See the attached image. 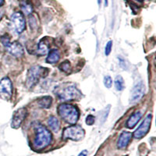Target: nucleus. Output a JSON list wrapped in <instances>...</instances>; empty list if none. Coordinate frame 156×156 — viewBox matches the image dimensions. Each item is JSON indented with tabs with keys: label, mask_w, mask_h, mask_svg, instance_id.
<instances>
[{
	"label": "nucleus",
	"mask_w": 156,
	"mask_h": 156,
	"mask_svg": "<svg viewBox=\"0 0 156 156\" xmlns=\"http://www.w3.org/2000/svg\"><path fill=\"white\" fill-rule=\"evenodd\" d=\"M54 94L62 101H73L81 97V92L71 83H62L57 85L53 90Z\"/></svg>",
	"instance_id": "nucleus-1"
},
{
	"label": "nucleus",
	"mask_w": 156,
	"mask_h": 156,
	"mask_svg": "<svg viewBox=\"0 0 156 156\" xmlns=\"http://www.w3.org/2000/svg\"><path fill=\"white\" fill-rule=\"evenodd\" d=\"M51 141V133L43 125L37 123L34 126V139L33 146L37 150L48 147Z\"/></svg>",
	"instance_id": "nucleus-2"
},
{
	"label": "nucleus",
	"mask_w": 156,
	"mask_h": 156,
	"mask_svg": "<svg viewBox=\"0 0 156 156\" xmlns=\"http://www.w3.org/2000/svg\"><path fill=\"white\" fill-rule=\"evenodd\" d=\"M58 113L65 122L69 124H75L80 115L78 108L68 103H62L58 105Z\"/></svg>",
	"instance_id": "nucleus-3"
},
{
	"label": "nucleus",
	"mask_w": 156,
	"mask_h": 156,
	"mask_svg": "<svg viewBox=\"0 0 156 156\" xmlns=\"http://www.w3.org/2000/svg\"><path fill=\"white\" fill-rule=\"evenodd\" d=\"M48 69L40 66H34L30 68L27 72L26 79V86L28 88H32L37 83L40 79L45 77L48 74Z\"/></svg>",
	"instance_id": "nucleus-4"
},
{
	"label": "nucleus",
	"mask_w": 156,
	"mask_h": 156,
	"mask_svg": "<svg viewBox=\"0 0 156 156\" xmlns=\"http://www.w3.org/2000/svg\"><path fill=\"white\" fill-rule=\"evenodd\" d=\"M85 134L84 129L80 126H71L65 128L62 133V138L64 140H69L78 141L83 138Z\"/></svg>",
	"instance_id": "nucleus-5"
},
{
	"label": "nucleus",
	"mask_w": 156,
	"mask_h": 156,
	"mask_svg": "<svg viewBox=\"0 0 156 156\" xmlns=\"http://www.w3.org/2000/svg\"><path fill=\"white\" fill-rule=\"evenodd\" d=\"M11 25L12 28L17 34H21L25 30L26 27V22L23 15L20 12H16L12 14L10 17Z\"/></svg>",
	"instance_id": "nucleus-6"
},
{
	"label": "nucleus",
	"mask_w": 156,
	"mask_h": 156,
	"mask_svg": "<svg viewBox=\"0 0 156 156\" xmlns=\"http://www.w3.org/2000/svg\"><path fill=\"white\" fill-rule=\"evenodd\" d=\"M12 94V85L10 79L7 76L0 80V98L4 100H9Z\"/></svg>",
	"instance_id": "nucleus-7"
},
{
	"label": "nucleus",
	"mask_w": 156,
	"mask_h": 156,
	"mask_svg": "<svg viewBox=\"0 0 156 156\" xmlns=\"http://www.w3.org/2000/svg\"><path fill=\"white\" fill-rule=\"evenodd\" d=\"M151 119H152V115L151 114H148L145 117V119H144V121L141 122V124L138 126V128L133 133L134 138L140 139L142 137H144L148 133L150 127H151Z\"/></svg>",
	"instance_id": "nucleus-8"
},
{
	"label": "nucleus",
	"mask_w": 156,
	"mask_h": 156,
	"mask_svg": "<svg viewBox=\"0 0 156 156\" xmlns=\"http://www.w3.org/2000/svg\"><path fill=\"white\" fill-rule=\"evenodd\" d=\"M27 115V111L25 108H20L16 110L12 117V122H11V126L14 129H18L21 126L22 122H23L24 119Z\"/></svg>",
	"instance_id": "nucleus-9"
},
{
	"label": "nucleus",
	"mask_w": 156,
	"mask_h": 156,
	"mask_svg": "<svg viewBox=\"0 0 156 156\" xmlns=\"http://www.w3.org/2000/svg\"><path fill=\"white\" fill-rule=\"evenodd\" d=\"M145 86L143 82H138L133 86L130 94V102L136 103L141 99L144 94Z\"/></svg>",
	"instance_id": "nucleus-10"
},
{
	"label": "nucleus",
	"mask_w": 156,
	"mask_h": 156,
	"mask_svg": "<svg viewBox=\"0 0 156 156\" xmlns=\"http://www.w3.org/2000/svg\"><path fill=\"white\" fill-rule=\"evenodd\" d=\"M6 49L8 50L9 53L12 55L13 56L16 57V58H20L24 53V49H23V46L21 45L20 43L18 41H12V42H9V44L6 45Z\"/></svg>",
	"instance_id": "nucleus-11"
},
{
	"label": "nucleus",
	"mask_w": 156,
	"mask_h": 156,
	"mask_svg": "<svg viewBox=\"0 0 156 156\" xmlns=\"http://www.w3.org/2000/svg\"><path fill=\"white\" fill-rule=\"evenodd\" d=\"M132 136H133V134L130 132H122L119 136L118 142H117V147L120 149L125 148L131 140Z\"/></svg>",
	"instance_id": "nucleus-12"
},
{
	"label": "nucleus",
	"mask_w": 156,
	"mask_h": 156,
	"mask_svg": "<svg viewBox=\"0 0 156 156\" xmlns=\"http://www.w3.org/2000/svg\"><path fill=\"white\" fill-rule=\"evenodd\" d=\"M48 44H49V41L47 39V37H44V38L43 37L37 44V53L40 55H45L49 49Z\"/></svg>",
	"instance_id": "nucleus-13"
},
{
	"label": "nucleus",
	"mask_w": 156,
	"mask_h": 156,
	"mask_svg": "<svg viewBox=\"0 0 156 156\" xmlns=\"http://www.w3.org/2000/svg\"><path fill=\"white\" fill-rule=\"evenodd\" d=\"M142 116V114L140 111H136L135 112L133 115H131L129 116V118L128 119L127 122H126V126L129 129H132V128L134 127L137 122H139V120L140 119Z\"/></svg>",
	"instance_id": "nucleus-14"
},
{
	"label": "nucleus",
	"mask_w": 156,
	"mask_h": 156,
	"mask_svg": "<svg viewBox=\"0 0 156 156\" xmlns=\"http://www.w3.org/2000/svg\"><path fill=\"white\" fill-rule=\"evenodd\" d=\"M60 58L59 51L56 49H52L49 51L48 57L46 58V62L48 63H56Z\"/></svg>",
	"instance_id": "nucleus-15"
},
{
	"label": "nucleus",
	"mask_w": 156,
	"mask_h": 156,
	"mask_svg": "<svg viewBox=\"0 0 156 156\" xmlns=\"http://www.w3.org/2000/svg\"><path fill=\"white\" fill-rule=\"evenodd\" d=\"M51 102H52V98L50 96H44L37 100V105H39L40 108H50Z\"/></svg>",
	"instance_id": "nucleus-16"
},
{
	"label": "nucleus",
	"mask_w": 156,
	"mask_h": 156,
	"mask_svg": "<svg viewBox=\"0 0 156 156\" xmlns=\"http://www.w3.org/2000/svg\"><path fill=\"white\" fill-rule=\"evenodd\" d=\"M48 124L54 132H58L60 129V123L56 117L50 116L48 120Z\"/></svg>",
	"instance_id": "nucleus-17"
},
{
	"label": "nucleus",
	"mask_w": 156,
	"mask_h": 156,
	"mask_svg": "<svg viewBox=\"0 0 156 156\" xmlns=\"http://www.w3.org/2000/svg\"><path fill=\"white\" fill-rule=\"evenodd\" d=\"M20 6H21V9L23 12V13L26 15H30L31 14L32 12H33V6H32V4L30 2H29L28 1H23L20 4Z\"/></svg>",
	"instance_id": "nucleus-18"
},
{
	"label": "nucleus",
	"mask_w": 156,
	"mask_h": 156,
	"mask_svg": "<svg viewBox=\"0 0 156 156\" xmlns=\"http://www.w3.org/2000/svg\"><path fill=\"white\" fill-rule=\"evenodd\" d=\"M115 87L116 88L117 90L121 91L124 89L125 84H124V80H123V78L119 75L117 76L115 79Z\"/></svg>",
	"instance_id": "nucleus-19"
},
{
	"label": "nucleus",
	"mask_w": 156,
	"mask_h": 156,
	"mask_svg": "<svg viewBox=\"0 0 156 156\" xmlns=\"http://www.w3.org/2000/svg\"><path fill=\"white\" fill-rule=\"evenodd\" d=\"M59 69L62 71H63V72H65V73H69V72L71 71L70 62L68 60L64 61V62H62V63L59 65Z\"/></svg>",
	"instance_id": "nucleus-20"
},
{
	"label": "nucleus",
	"mask_w": 156,
	"mask_h": 156,
	"mask_svg": "<svg viewBox=\"0 0 156 156\" xmlns=\"http://www.w3.org/2000/svg\"><path fill=\"white\" fill-rule=\"evenodd\" d=\"M103 82H104V85H105V87H107V88L108 89L112 87V80L110 76H105V77H104Z\"/></svg>",
	"instance_id": "nucleus-21"
},
{
	"label": "nucleus",
	"mask_w": 156,
	"mask_h": 156,
	"mask_svg": "<svg viewBox=\"0 0 156 156\" xmlns=\"http://www.w3.org/2000/svg\"><path fill=\"white\" fill-rule=\"evenodd\" d=\"M9 39L10 38H9V37L7 34H4V35H2V37H0V41H1V42H2V44H3L4 46L6 47V45L10 42V40H9Z\"/></svg>",
	"instance_id": "nucleus-22"
},
{
	"label": "nucleus",
	"mask_w": 156,
	"mask_h": 156,
	"mask_svg": "<svg viewBox=\"0 0 156 156\" xmlns=\"http://www.w3.org/2000/svg\"><path fill=\"white\" fill-rule=\"evenodd\" d=\"M112 48V41H108L106 44V46L105 48V54L106 55H108L111 53Z\"/></svg>",
	"instance_id": "nucleus-23"
},
{
	"label": "nucleus",
	"mask_w": 156,
	"mask_h": 156,
	"mask_svg": "<svg viewBox=\"0 0 156 156\" xmlns=\"http://www.w3.org/2000/svg\"><path fill=\"white\" fill-rule=\"evenodd\" d=\"M94 123V117L92 115H87V118H86V124L89 125V126H91Z\"/></svg>",
	"instance_id": "nucleus-24"
},
{
	"label": "nucleus",
	"mask_w": 156,
	"mask_h": 156,
	"mask_svg": "<svg viewBox=\"0 0 156 156\" xmlns=\"http://www.w3.org/2000/svg\"><path fill=\"white\" fill-rule=\"evenodd\" d=\"M87 150H83V151H82L80 154H78V156H87Z\"/></svg>",
	"instance_id": "nucleus-25"
},
{
	"label": "nucleus",
	"mask_w": 156,
	"mask_h": 156,
	"mask_svg": "<svg viewBox=\"0 0 156 156\" xmlns=\"http://www.w3.org/2000/svg\"><path fill=\"white\" fill-rule=\"evenodd\" d=\"M3 2H4V0H0V6L3 4Z\"/></svg>",
	"instance_id": "nucleus-26"
},
{
	"label": "nucleus",
	"mask_w": 156,
	"mask_h": 156,
	"mask_svg": "<svg viewBox=\"0 0 156 156\" xmlns=\"http://www.w3.org/2000/svg\"><path fill=\"white\" fill-rule=\"evenodd\" d=\"M105 5H108V0H105Z\"/></svg>",
	"instance_id": "nucleus-27"
},
{
	"label": "nucleus",
	"mask_w": 156,
	"mask_h": 156,
	"mask_svg": "<svg viewBox=\"0 0 156 156\" xmlns=\"http://www.w3.org/2000/svg\"><path fill=\"white\" fill-rule=\"evenodd\" d=\"M98 3L101 4V0H98Z\"/></svg>",
	"instance_id": "nucleus-28"
},
{
	"label": "nucleus",
	"mask_w": 156,
	"mask_h": 156,
	"mask_svg": "<svg viewBox=\"0 0 156 156\" xmlns=\"http://www.w3.org/2000/svg\"><path fill=\"white\" fill-rule=\"evenodd\" d=\"M136 1H138V2H143V1H144V0H136Z\"/></svg>",
	"instance_id": "nucleus-29"
}]
</instances>
